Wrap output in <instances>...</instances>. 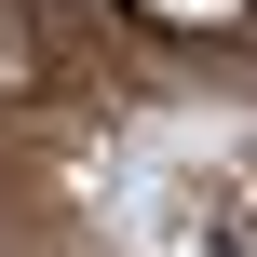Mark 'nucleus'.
I'll use <instances>...</instances> for the list:
<instances>
[{
  "label": "nucleus",
  "instance_id": "obj_1",
  "mask_svg": "<svg viewBox=\"0 0 257 257\" xmlns=\"http://www.w3.org/2000/svg\"><path fill=\"white\" fill-rule=\"evenodd\" d=\"M149 14H176V27H217V14H244V0H149Z\"/></svg>",
  "mask_w": 257,
  "mask_h": 257
}]
</instances>
